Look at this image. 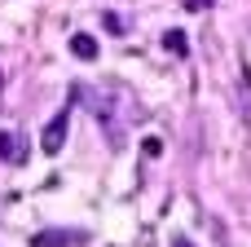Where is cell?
<instances>
[{"mask_svg":"<svg viewBox=\"0 0 251 247\" xmlns=\"http://www.w3.org/2000/svg\"><path fill=\"white\" fill-rule=\"evenodd\" d=\"M106 31H115V35H124V18H119V13H106Z\"/></svg>","mask_w":251,"mask_h":247,"instance_id":"52a82bcc","label":"cell"},{"mask_svg":"<svg viewBox=\"0 0 251 247\" xmlns=\"http://www.w3.org/2000/svg\"><path fill=\"white\" fill-rule=\"evenodd\" d=\"M84 234H75V230H40V234H31V247H71Z\"/></svg>","mask_w":251,"mask_h":247,"instance_id":"7a4b0ae2","label":"cell"},{"mask_svg":"<svg viewBox=\"0 0 251 247\" xmlns=\"http://www.w3.org/2000/svg\"><path fill=\"white\" fill-rule=\"evenodd\" d=\"M0 159H4V164H18V159H22V155H18L13 133H4V128H0Z\"/></svg>","mask_w":251,"mask_h":247,"instance_id":"5b68a950","label":"cell"},{"mask_svg":"<svg viewBox=\"0 0 251 247\" xmlns=\"http://www.w3.org/2000/svg\"><path fill=\"white\" fill-rule=\"evenodd\" d=\"M163 49H168V53H176V57H185V53H190L185 31H176V27H172V31H163Z\"/></svg>","mask_w":251,"mask_h":247,"instance_id":"277c9868","label":"cell"},{"mask_svg":"<svg viewBox=\"0 0 251 247\" xmlns=\"http://www.w3.org/2000/svg\"><path fill=\"white\" fill-rule=\"evenodd\" d=\"M141 150H146L150 159H159V155H163V141H159V137H146V141H141Z\"/></svg>","mask_w":251,"mask_h":247,"instance_id":"8992f818","label":"cell"},{"mask_svg":"<svg viewBox=\"0 0 251 247\" xmlns=\"http://www.w3.org/2000/svg\"><path fill=\"white\" fill-rule=\"evenodd\" d=\"M71 53H75L79 62H93V57H97V40H93L88 31H75V35H71Z\"/></svg>","mask_w":251,"mask_h":247,"instance_id":"3957f363","label":"cell"},{"mask_svg":"<svg viewBox=\"0 0 251 247\" xmlns=\"http://www.w3.org/2000/svg\"><path fill=\"white\" fill-rule=\"evenodd\" d=\"M212 0H185V9H207Z\"/></svg>","mask_w":251,"mask_h":247,"instance_id":"ba28073f","label":"cell"},{"mask_svg":"<svg viewBox=\"0 0 251 247\" xmlns=\"http://www.w3.org/2000/svg\"><path fill=\"white\" fill-rule=\"evenodd\" d=\"M66 128H71V115H66V110H57V115L44 124V133H40V150H44V155H57V150H62V141H66Z\"/></svg>","mask_w":251,"mask_h":247,"instance_id":"6da1fadb","label":"cell"},{"mask_svg":"<svg viewBox=\"0 0 251 247\" xmlns=\"http://www.w3.org/2000/svg\"><path fill=\"white\" fill-rule=\"evenodd\" d=\"M172 247H194V243L190 239H172Z\"/></svg>","mask_w":251,"mask_h":247,"instance_id":"9c48e42d","label":"cell"}]
</instances>
